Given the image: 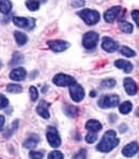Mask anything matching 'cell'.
Here are the masks:
<instances>
[{
  "label": "cell",
  "instance_id": "cell-1",
  "mask_svg": "<svg viewBox=\"0 0 139 159\" xmlns=\"http://www.w3.org/2000/svg\"><path fill=\"white\" fill-rule=\"evenodd\" d=\"M119 142H120V140L117 138L116 131L108 130L104 134L103 138L100 141V143L97 144L96 148L97 151L102 152V153H108V152L113 151L116 146H118Z\"/></svg>",
  "mask_w": 139,
  "mask_h": 159
},
{
  "label": "cell",
  "instance_id": "cell-2",
  "mask_svg": "<svg viewBox=\"0 0 139 159\" xmlns=\"http://www.w3.org/2000/svg\"><path fill=\"white\" fill-rule=\"evenodd\" d=\"M77 14H78V16L88 26L95 25L100 20V13L97 11H95V10L84 9V10H81V11H79Z\"/></svg>",
  "mask_w": 139,
  "mask_h": 159
},
{
  "label": "cell",
  "instance_id": "cell-3",
  "mask_svg": "<svg viewBox=\"0 0 139 159\" xmlns=\"http://www.w3.org/2000/svg\"><path fill=\"white\" fill-rule=\"evenodd\" d=\"M99 34L93 31H90V32L85 33L84 38H82V45L86 49H94L97 45L99 42Z\"/></svg>",
  "mask_w": 139,
  "mask_h": 159
},
{
  "label": "cell",
  "instance_id": "cell-4",
  "mask_svg": "<svg viewBox=\"0 0 139 159\" xmlns=\"http://www.w3.org/2000/svg\"><path fill=\"white\" fill-rule=\"evenodd\" d=\"M118 104H119V96L116 94L105 95V96L101 97V99L99 101V106L103 109L114 108V107L118 106Z\"/></svg>",
  "mask_w": 139,
  "mask_h": 159
},
{
  "label": "cell",
  "instance_id": "cell-5",
  "mask_svg": "<svg viewBox=\"0 0 139 159\" xmlns=\"http://www.w3.org/2000/svg\"><path fill=\"white\" fill-rule=\"evenodd\" d=\"M46 138H47V141L49 143L50 146L53 148H59L61 145V138L58 134L57 129L53 126H49L47 128V131H46Z\"/></svg>",
  "mask_w": 139,
  "mask_h": 159
},
{
  "label": "cell",
  "instance_id": "cell-6",
  "mask_svg": "<svg viewBox=\"0 0 139 159\" xmlns=\"http://www.w3.org/2000/svg\"><path fill=\"white\" fill-rule=\"evenodd\" d=\"M53 82L58 87H67L73 84L75 81V78L67 74H57L53 78Z\"/></svg>",
  "mask_w": 139,
  "mask_h": 159
},
{
  "label": "cell",
  "instance_id": "cell-7",
  "mask_svg": "<svg viewBox=\"0 0 139 159\" xmlns=\"http://www.w3.org/2000/svg\"><path fill=\"white\" fill-rule=\"evenodd\" d=\"M70 95L71 98L74 102H80L82 98L85 97V90L84 88L80 84H78L77 82H74L73 84L70 85Z\"/></svg>",
  "mask_w": 139,
  "mask_h": 159
},
{
  "label": "cell",
  "instance_id": "cell-8",
  "mask_svg": "<svg viewBox=\"0 0 139 159\" xmlns=\"http://www.w3.org/2000/svg\"><path fill=\"white\" fill-rule=\"evenodd\" d=\"M13 23L15 26L19 27V28H25L28 29V30H31V29L35 27V20L33 18H26V17H13Z\"/></svg>",
  "mask_w": 139,
  "mask_h": 159
},
{
  "label": "cell",
  "instance_id": "cell-9",
  "mask_svg": "<svg viewBox=\"0 0 139 159\" xmlns=\"http://www.w3.org/2000/svg\"><path fill=\"white\" fill-rule=\"evenodd\" d=\"M47 45H48V47L53 51H55V52H61V51H64L65 49H67V48L70 47V43L65 42V41H61V40L48 41Z\"/></svg>",
  "mask_w": 139,
  "mask_h": 159
},
{
  "label": "cell",
  "instance_id": "cell-10",
  "mask_svg": "<svg viewBox=\"0 0 139 159\" xmlns=\"http://www.w3.org/2000/svg\"><path fill=\"white\" fill-rule=\"evenodd\" d=\"M121 7H113V8L108 9L106 12L104 13V19L106 23H114L116 20V18L118 17L119 13H120Z\"/></svg>",
  "mask_w": 139,
  "mask_h": 159
},
{
  "label": "cell",
  "instance_id": "cell-11",
  "mask_svg": "<svg viewBox=\"0 0 139 159\" xmlns=\"http://www.w3.org/2000/svg\"><path fill=\"white\" fill-rule=\"evenodd\" d=\"M118 43L116 41H114L113 39L108 38V36H105L103 38V41H102V48L107 51V52H114L118 49Z\"/></svg>",
  "mask_w": 139,
  "mask_h": 159
},
{
  "label": "cell",
  "instance_id": "cell-12",
  "mask_svg": "<svg viewBox=\"0 0 139 159\" xmlns=\"http://www.w3.org/2000/svg\"><path fill=\"white\" fill-rule=\"evenodd\" d=\"M138 150H139L138 143L134 141V142H131L124 146L123 150H122V154H123V156H125V157L130 158V157H133L138 152Z\"/></svg>",
  "mask_w": 139,
  "mask_h": 159
},
{
  "label": "cell",
  "instance_id": "cell-13",
  "mask_svg": "<svg viewBox=\"0 0 139 159\" xmlns=\"http://www.w3.org/2000/svg\"><path fill=\"white\" fill-rule=\"evenodd\" d=\"M27 72L24 67H17L14 68L11 73H10V78L14 81H21L26 78Z\"/></svg>",
  "mask_w": 139,
  "mask_h": 159
},
{
  "label": "cell",
  "instance_id": "cell-14",
  "mask_svg": "<svg viewBox=\"0 0 139 159\" xmlns=\"http://www.w3.org/2000/svg\"><path fill=\"white\" fill-rule=\"evenodd\" d=\"M124 89L128 95H135L137 93V84L132 78H125L123 80Z\"/></svg>",
  "mask_w": 139,
  "mask_h": 159
},
{
  "label": "cell",
  "instance_id": "cell-15",
  "mask_svg": "<svg viewBox=\"0 0 139 159\" xmlns=\"http://www.w3.org/2000/svg\"><path fill=\"white\" fill-rule=\"evenodd\" d=\"M48 108H49V104L45 101H41L40 104L36 107V112L40 116H42L43 119H49V111H48Z\"/></svg>",
  "mask_w": 139,
  "mask_h": 159
},
{
  "label": "cell",
  "instance_id": "cell-16",
  "mask_svg": "<svg viewBox=\"0 0 139 159\" xmlns=\"http://www.w3.org/2000/svg\"><path fill=\"white\" fill-rule=\"evenodd\" d=\"M114 66L120 68L123 72L125 73H131L133 70V64L130 62V61H126V60H117L114 62Z\"/></svg>",
  "mask_w": 139,
  "mask_h": 159
},
{
  "label": "cell",
  "instance_id": "cell-17",
  "mask_svg": "<svg viewBox=\"0 0 139 159\" xmlns=\"http://www.w3.org/2000/svg\"><path fill=\"white\" fill-rule=\"evenodd\" d=\"M86 128L90 131V133L95 134L97 131L101 130L103 127H102V124L100 123L99 121H96V120H89V121L86 123Z\"/></svg>",
  "mask_w": 139,
  "mask_h": 159
},
{
  "label": "cell",
  "instance_id": "cell-18",
  "mask_svg": "<svg viewBox=\"0 0 139 159\" xmlns=\"http://www.w3.org/2000/svg\"><path fill=\"white\" fill-rule=\"evenodd\" d=\"M40 142V137L36 134H31L29 138H27L24 141V148H33L38 145V143Z\"/></svg>",
  "mask_w": 139,
  "mask_h": 159
},
{
  "label": "cell",
  "instance_id": "cell-19",
  "mask_svg": "<svg viewBox=\"0 0 139 159\" xmlns=\"http://www.w3.org/2000/svg\"><path fill=\"white\" fill-rule=\"evenodd\" d=\"M14 38H15V41L18 46H23L28 42V36H27V34L21 32V31H15V32H14Z\"/></svg>",
  "mask_w": 139,
  "mask_h": 159
},
{
  "label": "cell",
  "instance_id": "cell-20",
  "mask_svg": "<svg viewBox=\"0 0 139 159\" xmlns=\"http://www.w3.org/2000/svg\"><path fill=\"white\" fill-rule=\"evenodd\" d=\"M12 10V2L9 0H2L0 1V12L2 14H9Z\"/></svg>",
  "mask_w": 139,
  "mask_h": 159
},
{
  "label": "cell",
  "instance_id": "cell-21",
  "mask_svg": "<svg viewBox=\"0 0 139 159\" xmlns=\"http://www.w3.org/2000/svg\"><path fill=\"white\" fill-rule=\"evenodd\" d=\"M24 61V56L21 55V52H14L13 57H12V60L10 61V66H15V65L21 64V62Z\"/></svg>",
  "mask_w": 139,
  "mask_h": 159
},
{
  "label": "cell",
  "instance_id": "cell-22",
  "mask_svg": "<svg viewBox=\"0 0 139 159\" xmlns=\"http://www.w3.org/2000/svg\"><path fill=\"white\" fill-rule=\"evenodd\" d=\"M132 109H133V105H132L131 102H122L120 105V107H119V110H120V112L122 114H128L132 111Z\"/></svg>",
  "mask_w": 139,
  "mask_h": 159
},
{
  "label": "cell",
  "instance_id": "cell-23",
  "mask_svg": "<svg viewBox=\"0 0 139 159\" xmlns=\"http://www.w3.org/2000/svg\"><path fill=\"white\" fill-rule=\"evenodd\" d=\"M64 112L65 114H67V116L70 117H75L78 114V108L75 106H71V105H67V107H65L64 109Z\"/></svg>",
  "mask_w": 139,
  "mask_h": 159
},
{
  "label": "cell",
  "instance_id": "cell-24",
  "mask_svg": "<svg viewBox=\"0 0 139 159\" xmlns=\"http://www.w3.org/2000/svg\"><path fill=\"white\" fill-rule=\"evenodd\" d=\"M120 52H121V55H123L124 57H127V58L135 57L136 56L135 51L132 50L130 47H126V46H122V47L120 48Z\"/></svg>",
  "mask_w": 139,
  "mask_h": 159
},
{
  "label": "cell",
  "instance_id": "cell-25",
  "mask_svg": "<svg viewBox=\"0 0 139 159\" xmlns=\"http://www.w3.org/2000/svg\"><path fill=\"white\" fill-rule=\"evenodd\" d=\"M120 29L123 31L124 33H132L133 32L134 27L132 24L127 23V21H122V23L120 24Z\"/></svg>",
  "mask_w": 139,
  "mask_h": 159
},
{
  "label": "cell",
  "instance_id": "cell-26",
  "mask_svg": "<svg viewBox=\"0 0 139 159\" xmlns=\"http://www.w3.org/2000/svg\"><path fill=\"white\" fill-rule=\"evenodd\" d=\"M7 91L10 93H21L23 91V88H21V84H8L7 87Z\"/></svg>",
  "mask_w": 139,
  "mask_h": 159
},
{
  "label": "cell",
  "instance_id": "cell-27",
  "mask_svg": "<svg viewBox=\"0 0 139 159\" xmlns=\"http://www.w3.org/2000/svg\"><path fill=\"white\" fill-rule=\"evenodd\" d=\"M101 85H102V88H104V89H113L114 85H116V80L111 79V78L105 79L101 82Z\"/></svg>",
  "mask_w": 139,
  "mask_h": 159
},
{
  "label": "cell",
  "instance_id": "cell-28",
  "mask_svg": "<svg viewBox=\"0 0 139 159\" xmlns=\"http://www.w3.org/2000/svg\"><path fill=\"white\" fill-rule=\"evenodd\" d=\"M26 7L30 11H38L40 8V2L39 1H26Z\"/></svg>",
  "mask_w": 139,
  "mask_h": 159
},
{
  "label": "cell",
  "instance_id": "cell-29",
  "mask_svg": "<svg viewBox=\"0 0 139 159\" xmlns=\"http://www.w3.org/2000/svg\"><path fill=\"white\" fill-rule=\"evenodd\" d=\"M29 93H30V98L32 102H35L36 99L39 98V92H38V89L35 87H30L29 89Z\"/></svg>",
  "mask_w": 139,
  "mask_h": 159
},
{
  "label": "cell",
  "instance_id": "cell-30",
  "mask_svg": "<svg viewBox=\"0 0 139 159\" xmlns=\"http://www.w3.org/2000/svg\"><path fill=\"white\" fill-rule=\"evenodd\" d=\"M48 159H63V154L59 151H53L48 154Z\"/></svg>",
  "mask_w": 139,
  "mask_h": 159
},
{
  "label": "cell",
  "instance_id": "cell-31",
  "mask_svg": "<svg viewBox=\"0 0 139 159\" xmlns=\"http://www.w3.org/2000/svg\"><path fill=\"white\" fill-rule=\"evenodd\" d=\"M17 127H18V120H16V121H14L13 123H12V125L9 127V131L6 134V137H10V136H12L14 131H15L16 129H17Z\"/></svg>",
  "mask_w": 139,
  "mask_h": 159
},
{
  "label": "cell",
  "instance_id": "cell-32",
  "mask_svg": "<svg viewBox=\"0 0 139 159\" xmlns=\"http://www.w3.org/2000/svg\"><path fill=\"white\" fill-rule=\"evenodd\" d=\"M97 140V134L94 133H89L86 136V142L87 143H94Z\"/></svg>",
  "mask_w": 139,
  "mask_h": 159
},
{
  "label": "cell",
  "instance_id": "cell-33",
  "mask_svg": "<svg viewBox=\"0 0 139 159\" xmlns=\"http://www.w3.org/2000/svg\"><path fill=\"white\" fill-rule=\"evenodd\" d=\"M9 105V99L7 98L4 95L0 94V109H3L6 108L7 106Z\"/></svg>",
  "mask_w": 139,
  "mask_h": 159
},
{
  "label": "cell",
  "instance_id": "cell-34",
  "mask_svg": "<svg viewBox=\"0 0 139 159\" xmlns=\"http://www.w3.org/2000/svg\"><path fill=\"white\" fill-rule=\"evenodd\" d=\"M29 156H30L31 159H42L44 155H43V153H41V152L31 151L30 154H29Z\"/></svg>",
  "mask_w": 139,
  "mask_h": 159
},
{
  "label": "cell",
  "instance_id": "cell-35",
  "mask_svg": "<svg viewBox=\"0 0 139 159\" xmlns=\"http://www.w3.org/2000/svg\"><path fill=\"white\" fill-rule=\"evenodd\" d=\"M86 157H87V151L80 150L78 153L73 157V159H86Z\"/></svg>",
  "mask_w": 139,
  "mask_h": 159
},
{
  "label": "cell",
  "instance_id": "cell-36",
  "mask_svg": "<svg viewBox=\"0 0 139 159\" xmlns=\"http://www.w3.org/2000/svg\"><path fill=\"white\" fill-rule=\"evenodd\" d=\"M132 17H133V19L135 20L137 27H139V11L138 10H134V11H132Z\"/></svg>",
  "mask_w": 139,
  "mask_h": 159
},
{
  "label": "cell",
  "instance_id": "cell-37",
  "mask_svg": "<svg viewBox=\"0 0 139 159\" xmlns=\"http://www.w3.org/2000/svg\"><path fill=\"white\" fill-rule=\"evenodd\" d=\"M4 123H6V117L3 116H0V131H2V129H3Z\"/></svg>",
  "mask_w": 139,
  "mask_h": 159
},
{
  "label": "cell",
  "instance_id": "cell-38",
  "mask_svg": "<svg viewBox=\"0 0 139 159\" xmlns=\"http://www.w3.org/2000/svg\"><path fill=\"white\" fill-rule=\"evenodd\" d=\"M85 4V1H73L72 2V6L75 7H82Z\"/></svg>",
  "mask_w": 139,
  "mask_h": 159
},
{
  "label": "cell",
  "instance_id": "cell-39",
  "mask_svg": "<svg viewBox=\"0 0 139 159\" xmlns=\"http://www.w3.org/2000/svg\"><path fill=\"white\" fill-rule=\"evenodd\" d=\"M119 129H120L121 133H124V131H125L126 129H127V126H126L125 124H122V125L120 126V128H119Z\"/></svg>",
  "mask_w": 139,
  "mask_h": 159
},
{
  "label": "cell",
  "instance_id": "cell-40",
  "mask_svg": "<svg viewBox=\"0 0 139 159\" xmlns=\"http://www.w3.org/2000/svg\"><path fill=\"white\" fill-rule=\"evenodd\" d=\"M95 92H94V91H91V93H90V96H91V97H94V96H95Z\"/></svg>",
  "mask_w": 139,
  "mask_h": 159
},
{
  "label": "cell",
  "instance_id": "cell-41",
  "mask_svg": "<svg viewBox=\"0 0 139 159\" xmlns=\"http://www.w3.org/2000/svg\"><path fill=\"white\" fill-rule=\"evenodd\" d=\"M135 114H136V116H139V108L136 110V112H135Z\"/></svg>",
  "mask_w": 139,
  "mask_h": 159
}]
</instances>
